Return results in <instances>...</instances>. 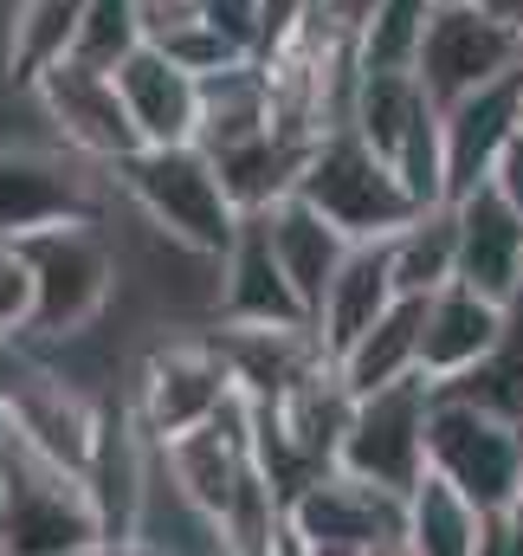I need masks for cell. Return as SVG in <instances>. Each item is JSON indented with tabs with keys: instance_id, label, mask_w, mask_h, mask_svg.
<instances>
[{
	"instance_id": "obj_1",
	"label": "cell",
	"mask_w": 523,
	"mask_h": 556,
	"mask_svg": "<svg viewBox=\"0 0 523 556\" xmlns=\"http://www.w3.org/2000/svg\"><path fill=\"white\" fill-rule=\"evenodd\" d=\"M117 181V194L142 214V227L155 240H168L175 253L188 260H207L220 266L246 227V214L233 207L227 181H220V162L201 149V142H175V149H136L117 168H104Z\"/></svg>"
},
{
	"instance_id": "obj_8",
	"label": "cell",
	"mask_w": 523,
	"mask_h": 556,
	"mask_svg": "<svg viewBox=\"0 0 523 556\" xmlns=\"http://www.w3.org/2000/svg\"><path fill=\"white\" fill-rule=\"evenodd\" d=\"M233 395H240V382H233V369H227V356H220L214 337H162L142 356V369H136V382H130L136 420L162 446L181 440V433H194V427H207Z\"/></svg>"
},
{
	"instance_id": "obj_12",
	"label": "cell",
	"mask_w": 523,
	"mask_h": 556,
	"mask_svg": "<svg viewBox=\"0 0 523 556\" xmlns=\"http://www.w3.org/2000/svg\"><path fill=\"white\" fill-rule=\"evenodd\" d=\"M26 98L46 111V124L59 130L65 149H78V155H85V162H98V168H117L124 155L142 149L117 72H98V65L65 59V65H52Z\"/></svg>"
},
{
	"instance_id": "obj_42",
	"label": "cell",
	"mask_w": 523,
	"mask_h": 556,
	"mask_svg": "<svg viewBox=\"0 0 523 556\" xmlns=\"http://www.w3.org/2000/svg\"><path fill=\"white\" fill-rule=\"evenodd\" d=\"M271 556H278V551H271Z\"/></svg>"
},
{
	"instance_id": "obj_37",
	"label": "cell",
	"mask_w": 523,
	"mask_h": 556,
	"mask_svg": "<svg viewBox=\"0 0 523 556\" xmlns=\"http://www.w3.org/2000/svg\"><path fill=\"white\" fill-rule=\"evenodd\" d=\"M479 7H485V13H498V20H511V26L523 33V0H479Z\"/></svg>"
},
{
	"instance_id": "obj_35",
	"label": "cell",
	"mask_w": 523,
	"mask_h": 556,
	"mask_svg": "<svg viewBox=\"0 0 523 556\" xmlns=\"http://www.w3.org/2000/svg\"><path fill=\"white\" fill-rule=\"evenodd\" d=\"M13 376H20V343H0V395L13 389Z\"/></svg>"
},
{
	"instance_id": "obj_26",
	"label": "cell",
	"mask_w": 523,
	"mask_h": 556,
	"mask_svg": "<svg viewBox=\"0 0 523 556\" xmlns=\"http://www.w3.org/2000/svg\"><path fill=\"white\" fill-rule=\"evenodd\" d=\"M394 260V285L400 298H433L459 278V207L439 201V207H420L400 233L388 240Z\"/></svg>"
},
{
	"instance_id": "obj_30",
	"label": "cell",
	"mask_w": 523,
	"mask_h": 556,
	"mask_svg": "<svg viewBox=\"0 0 523 556\" xmlns=\"http://www.w3.org/2000/svg\"><path fill=\"white\" fill-rule=\"evenodd\" d=\"M446 389L479 395V402H492V408H505V415L523 420V291L505 304V337H498L492 363H485V369H472L465 382H446Z\"/></svg>"
},
{
	"instance_id": "obj_15",
	"label": "cell",
	"mask_w": 523,
	"mask_h": 556,
	"mask_svg": "<svg viewBox=\"0 0 523 556\" xmlns=\"http://www.w3.org/2000/svg\"><path fill=\"white\" fill-rule=\"evenodd\" d=\"M498 337H505V304L452 278L446 291H433V298H426L420 376H426L433 389H446V382H465L472 369H485V363H492Z\"/></svg>"
},
{
	"instance_id": "obj_13",
	"label": "cell",
	"mask_w": 523,
	"mask_h": 556,
	"mask_svg": "<svg viewBox=\"0 0 523 556\" xmlns=\"http://www.w3.org/2000/svg\"><path fill=\"white\" fill-rule=\"evenodd\" d=\"M104 408H111V395H91V389L72 382L65 369H39V363H26V356H20V376H13V389H7V420H13L33 446H46L52 459L78 466V472H85L91 453H98Z\"/></svg>"
},
{
	"instance_id": "obj_28",
	"label": "cell",
	"mask_w": 523,
	"mask_h": 556,
	"mask_svg": "<svg viewBox=\"0 0 523 556\" xmlns=\"http://www.w3.org/2000/svg\"><path fill=\"white\" fill-rule=\"evenodd\" d=\"M433 13H439V0H375L369 20L356 26V65L362 72H413Z\"/></svg>"
},
{
	"instance_id": "obj_22",
	"label": "cell",
	"mask_w": 523,
	"mask_h": 556,
	"mask_svg": "<svg viewBox=\"0 0 523 556\" xmlns=\"http://www.w3.org/2000/svg\"><path fill=\"white\" fill-rule=\"evenodd\" d=\"M271 130H278V104H271L265 59H240V65L201 78V149L207 155H227V149L259 142Z\"/></svg>"
},
{
	"instance_id": "obj_21",
	"label": "cell",
	"mask_w": 523,
	"mask_h": 556,
	"mask_svg": "<svg viewBox=\"0 0 523 556\" xmlns=\"http://www.w3.org/2000/svg\"><path fill=\"white\" fill-rule=\"evenodd\" d=\"M394 304H400V285H394V260H388V240H375V247H356L349 260H343V273L330 285V298H323V311H317V343L330 350V356H349L382 317H388Z\"/></svg>"
},
{
	"instance_id": "obj_9",
	"label": "cell",
	"mask_w": 523,
	"mask_h": 556,
	"mask_svg": "<svg viewBox=\"0 0 523 556\" xmlns=\"http://www.w3.org/2000/svg\"><path fill=\"white\" fill-rule=\"evenodd\" d=\"M433 382L426 376H407L394 389L375 395H356V415L343 433V472L369 479V485H388V492H413L426 479V420H433Z\"/></svg>"
},
{
	"instance_id": "obj_7",
	"label": "cell",
	"mask_w": 523,
	"mask_h": 556,
	"mask_svg": "<svg viewBox=\"0 0 523 556\" xmlns=\"http://www.w3.org/2000/svg\"><path fill=\"white\" fill-rule=\"evenodd\" d=\"M98 162L65 142H0V247L98 220Z\"/></svg>"
},
{
	"instance_id": "obj_25",
	"label": "cell",
	"mask_w": 523,
	"mask_h": 556,
	"mask_svg": "<svg viewBox=\"0 0 523 556\" xmlns=\"http://www.w3.org/2000/svg\"><path fill=\"white\" fill-rule=\"evenodd\" d=\"M420 330H426V298H400L349 356H336L343 382L356 395H375V389H394V382L420 376Z\"/></svg>"
},
{
	"instance_id": "obj_34",
	"label": "cell",
	"mask_w": 523,
	"mask_h": 556,
	"mask_svg": "<svg viewBox=\"0 0 523 556\" xmlns=\"http://www.w3.org/2000/svg\"><path fill=\"white\" fill-rule=\"evenodd\" d=\"M479 556H523V544L511 538V525H505V518H492V525H485V551H479Z\"/></svg>"
},
{
	"instance_id": "obj_19",
	"label": "cell",
	"mask_w": 523,
	"mask_h": 556,
	"mask_svg": "<svg viewBox=\"0 0 523 556\" xmlns=\"http://www.w3.org/2000/svg\"><path fill=\"white\" fill-rule=\"evenodd\" d=\"M117 85H124V104H130V124L142 137V149L201 142V72H188L162 46H142L117 72Z\"/></svg>"
},
{
	"instance_id": "obj_2",
	"label": "cell",
	"mask_w": 523,
	"mask_h": 556,
	"mask_svg": "<svg viewBox=\"0 0 523 556\" xmlns=\"http://www.w3.org/2000/svg\"><path fill=\"white\" fill-rule=\"evenodd\" d=\"M0 498L13 556H85L104 544V518L91 498V479L46 446H33L13 420L0 427Z\"/></svg>"
},
{
	"instance_id": "obj_23",
	"label": "cell",
	"mask_w": 523,
	"mask_h": 556,
	"mask_svg": "<svg viewBox=\"0 0 523 556\" xmlns=\"http://www.w3.org/2000/svg\"><path fill=\"white\" fill-rule=\"evenodd\" d=\"M85 7L91 0H13L7 7V78L20 91H33L52 65L72 59Z\"/></svg>"
},
{
	"instance_id": "obj_38",
	"label": "cell",
	"mask_w": 523,
	"mask_h": 556,
	"mask_svg": "<svg viewBox=\"0 0 523 556\" xmlns=\"http://www.w3.org/2000/svg\"><path fill=\"white\" fill-rule=\"evenodd\" d=\"M362 556H413V544H407V531H400V538H382V544H369Z\"/></svg>"
},
{
	"instance_id": "obj_39",
	"label": "cell",
	"mask_w": 523,
	"mask_h": 556,
	"mask_svg": "<svg viewBox=\"0 0 523 556\" xmlns=\"http://www.w3.org/2000/svg\"><path fill=\"white\" fill-rule=\"evenodd\" d=\"M0 556H13V531H7V498H0Z\"/></svg>"
},
{
	"instance_id": "obj_40",
	"label": "cell",
	"mask_w": 523,
	"mask_h": 556,
	"mask_svg": "<svg viewBox=\"0 0 523 556\" xmlns=\"http://www.w3.org/2000/svg\"><path fill=\"white\" fill-rule=\"evenodd\" d=\"M511 511H523V492H518V505H511Z\"/></svg>"
},
{
	"instance_id": "obj_6",
	"label": "cell",
	"mask_w": 523,
	"mask_h": 556,
	"mask_svg": "<svg viewBox=\"0 0 523 556\" xmlns=\"http://www.w3.org/2000/svg\"><path fill=\"white\" fill-rule=\"evenodd\" d=\"M349 130L388 155L420 207L446 201V111L426 98L420 72H362Z\"/></svg>"
},
{
	"instance_id": "obj_14",
	"label": "cell",
	"mask_w": 523,
	"mask_h": 556,
	"mask_svg": "<svg viewBox=\"0 0 523 556\" xmlns=\"http://www.w3.org/2000/svg\"><path fill=\"white\" fill-rule=\"evenodd\" d=\"M518 137H523V72L459 98L446 111V201H465L472 188H485Z\"/></svg>"
},
{
	"instance_id": "obj_32",
	"label": "cell",
	"mask_w": 523,
	"mask_h": 556,
	"mask_svg": "<svg viewBox=\"0 0 523 556\" xmlns=\"http://www.w3.org/2000/svg\"><path fill=\"white\" fill-rule=\"evenodd\" d=\"M201 20H207L240 59H259L265 52V0H201Z\"/></svg>"
},
{
	"instance_id": "obj_29",
	"label": "cell",
	"mask_w": 523,
	"mask_h": 556,
	"mask_svg": "<svg viewBox=\"0 0 523 556\" xmlns=\"http://www.w3.org/2000/svg\"><path fill=\"white\" fill-rule=\"evenodd\" d=\"M142 46H149L142 0H91V7H85V26H78V46H72V59H78V65H98V72H124Z\"/></svg>"
},
{
	"instance_id": "obj_11",
	"label": "cell",
	"mask_w": 523,
	"mask_h": 556,
	"mask_svg": "<svg viewBox=\"0 0 523 556\" xmlns=\"http://www.w3.org/2000/svg\"><path fill=\"white\" fill-rule=\"evenodd\" d=\"M284 525H291V544L304 556H362L369 544L407 531V498L336 466L284 511Z\"/></svg>"
},
{
	"instance_id": "obj_27",
	"label": "cell",
	"mask_w": 523,
	"mask_h": 556,
	"mask_svg": "<svg viewBox=\"0 0 523 556\" xmlns=\"http://www.w3.org/2000/svg\"><path fill=\"white\" fill-rule=\"evenodd\" d=\"M485 511L452 492L439 472H426L413 492H407V544L413 556H479L485 551Z\"/></svg>"
},
{
	"instance_id": "obj_18",
	"label": "cell",
	"mask_w": 523,
	"mask_h": 556,
	"mask_svg": "<svg viewBox=\"0 0 523 556\" xmlns=\"http://www.w3.org/2000/svg\"><path fill=\"white\" fill-rule=\"evenodd\" d=\"M214 317L220 324H310L297 285L284 278L278 253H271V233H265V214H246L233 253L220 260V291H214Z\"/></svg>"
},
{
	"instance_id": "obj_16",
	"label": "cell",
	"mask_w": 523,
	"mask_h": 556,
	"mask_svg": "<svg viewBox=\"0 0 523 556\" xmlns=\"http://www.w3.org/2000/svg\"><path fill=\"white\" fill-rule=\"evenodd\" d=\"M452 207H459V285L511 304L523 291V207L498 181L472 188Z\"/></svg>"
},
{
	"instance_id": "obj_4",
	"label": "cell",
	"mask_w": 523,
	"mask_h": 556,
	"mask_svg": "<svg viewBox=\"0 0 523 556\" xmlns=\"http://www.w3.org/2000/svg\"><path fill=\"white\" fill-rule=\"evenodd\" d=\"M33 285H39V304H33V330L26 343H72L85 337L124 291V260L117 247L98 233V220H72V227H52L39 240L20 247Z\"/></svg>"
},
{
	"instance_id": "obj_10",
	"label": "cell",
	"mask_w": 523,
	"mask_h": 556,
	"mask_svg": "<svg viewBox=\"0 0 523 556\" xmlns=\"http://www.w3.org/2000/svg\"><path fill=\"white\" fill-rule=\"evenodd\" d=\"M413 72H420L426 98L439 111H452L459 98H472V91L523 72V33L511 20L485 13L479 0H446L433 13V26H426V46H420Z\"/></svg>"
},
{
	"instance_id": "obj_3",
	"label": "cell",
	"mask_w": 523,
	"mask_h": 556,
	"mask_svg": "<svg viewBox=\"0 0 523 556\" xmlns=\"http://www.w3.org/2000/svg\"><path fill=\"white\" fill-rule=\"evenodd\" d=\"M426 472L465 492L485 518H505L523 492V420L479 395L439 389L426 420Z\"/></svg>"
},
{
	"instance_id": "obj_33",
	"label": "cell",
	"mask_w": 523,
	"mask_h": 556,
	"mask_svg": "<svg viewBox=\"0 0 523 556\" xmlns=\"http://www.w3.org/2000/svg\"><path fill=\"white\" fill-rule=\"evenodd\" d=\"M492 181H498V188H505V194L523 207V137L505 149V162H498V175H492Z\"/></svg>"
},
{
	"instance_id": "obj_31",
	"label": "cell",
	"mask_w": 523,
	"mask_h": 556,
	"mask_svg": "<svg viewBox=\"0 0 523 556\" xmlns=\"http://www.w3.org/2000/svg\"><path fill=\"white\" fill-rule=\"evenodd\" d=\"M33 304H39V285L20 247H0V343H26L33 330Z\"/></svg>"
},
{
	"instance_id": "obj_41",
	"label": "cell",
	"mask_w": 523,
	"mask_h": 556,
	"mask_svg": "<svg viewBox=\"0 0 523 556\" xmlns=\"http://www.w3.org/2000/svg\"><path fill=\"white\" fill-rule=\"evenodd\" d=\"M439 7H446V0H439Z\"/></svg>"
},
{
	"instance_id": "obj_24",
	"label": "cell",
	"mask_w": 523,
	"mask_h": 556,
	"mask_svg": "<svg viewBox=\"0 0 523 556\" xmlns=\"http://www.w3.org/2000/svg\"><path fill=\"white\" fill-rule=\"evenodd\" d=\"M310 149H317V142L271 130V137L240 142V149H227V155H214V162H220V181H227V194H233L240 214H271L278 201L297 194Z\"/></svg>"
},
{
	"instance_id": "obj_17",
	"label": "cell",
	"mask_w": 523,
	"mask_h": 556,
	"mask_svg": "<svg viewBox=\"0 0 523 556\" xmlns=\"http://www.w3.org/2000/svg\"><path fill=\"white\" fill-rule=\"evenodd\" d=\"M207 337L220 343V356H227L246 402H284L330 356L310 324H214Z\"/></svg>"
},
{
	"instance_id": "obj_5",
	"label": "cell",
	"mask_w": 523,
	"mask_h": 556,
	"mask_svg": "<svg viewBox=\"0 0 523 556\" xmlns=\"http://www.w3.org/2000/svg\"><path fill=\"white\" fill-rule=\"evenodd\" d=\"M297 194H304L330 227H343L356 247L394 240V233L420 214V201L407 194V181L394 175V162L382 155V149H369L349 124L330 130V137H317Z\"/></svg>"
},
{
	"instance_id": "obj_36",
	"label": "cell",
	"mask_w": 523,
	"mask_h": 556,
	"mask_svg": "<svg viewBox=\"0 0 523 556\" xmlns=\"http://www.w3.org/2000/svg\"><path fill=\"white\" fill-rule=\"evenodd\" d=\"M85 556H162V551H149L142 538H130V544H98V551H85Z\"/></svg>"
},
{
	"instance_id": "obj_20",
	"label": "cell",
	"mask_w": 523,
	"mask_h": 556,
	"mask_svg": "<svg viewBox=\"0 0 523 556\" xmlns=\"http://www.w3.org/2000/svg\"><path fill=\"white\" fill-rule=\"evenodd\" d=\"M265 233H271V253H278L284 278L297 285V298H304V311H310V330H317V311H323L336 273H343V260L356 253V240H349L343 227H330L304 194L278 201V207L265 214Z\"/></svg>"
}]
</instances>
